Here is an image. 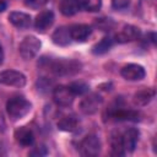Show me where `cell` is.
Instances as JSON below:
<instances>
[{"label": "cell", "instance_id": "cell-8", "mask_svg": "<svg viewBox=\"0 0 157 157\" xmlns=\"http://www.w3.org/2000/svg\"><path fill=\"white\" fill-rule=\"evenodd\" d=\"M102 103H103V99H102L101 96H98L96 93H91L81 101L80 109L82 110V113H85L87 115H91V114H93L98 110V108L102 105Z\"/></svg>", "mask_w": 157, "mask_h": 157}, {"label": "cell", "instance_id": "cell-1", "mask_svg": "<svg viewBox=\"0 0 157 157\" xmlns=\"http://www.w3.org/2000/svg\"><path fill=\"white\" fill-rule=\"evenodd\" d=\"M38 65L54 76L74 75L81 70V64L78 61L64 58H42Z\"/></svg>", "mask_w": 157, "mask_h": 157}, {"label": "cell", "instance_id": "cell-10", "mask_svg": "<svg viewBox=\"0 0 157 157\" xmlns=\"http://www.w3.org/2000/svg\"><path fill=\"white\" fill-rule=\"evenodd\" d=\"M121 76L129 81H140L145 77L146 71L139 64H128L120 70Z\"/></svg>", "mask_w": 157, "mask_h": 157}, {"label": "cell", "instance_id": "cell-25", "mask_svg": "<svg viewBox=\"0 0 157 157\" xmlns=\"http://www.w3.org/2000/svg\"><path fill=\"white\" fill-rule=\"evenodd\" d=\"M47 153V150L45 147H37L34 151H32L29 155L31 156H42V155H45Z\"/></svg>", "mask_w": 157, "mask_h": 157}, {"label": "cell", "instance_id": "cell-9", "mask_svg": "<svg viewBox=\"0 0 157 157\" xmlns=\"http://www.w3.org/2000/svg\"><path fill=\"white\" fill-rule=\"evenodd\" d=\"M54 22V12L52 10H44L39 12L34 21V27L39 33H45Z\"/></svg>", "mask_w": 157, "mask_h": 157}, {"label": "cell", "instance_id": "cell-7", "mask_svg": "<svg viewBox=\"0 0 157 157\" xmlns=\"http://www.w3.org/2000/svg\"><path fill=\"white\" fill-rule=\"evenodd\" d=\"M80 152L82 156H97L101 152V141L96 135L86 136L80 144Z\"/></svg>", "mask_w": 157, "mask_h": 157}, {"label": "cell", "instance_id": "cell-16", "mask_svg": "<svg viewBox=\"0 0 157 157\" xmlns=\"http://www.w3.org/2000/svg\"><path fill=\"white\" fill-rule=\"evenodd\" d=\"M81 9V0H61L59 4V10L64 16H74Z\"/></svg>", "mask_w": 157, "mask_h": 157}, {"label": "cell", "instance_id": "cell-6", "mask_svg": "<svg viewBox=\"0 0 157 157\" xmlns=\"http://www.w3.org/2000/svg\"><path fill=\"white\" fill-rule=\"evenodd\" d=\"M0 83L21 88L26 85V76L16 70H4L0 72Z\"/></svg>", "mask_w": 157, "mask_h": 157}, {"label": "cell", "instance_id": "cell-20", "mask_svg": "<svg viewBox=\"0 0 157 157\" xmlns=\"http://www.w3.org/2000/svg\"><path fill=\"white\" fill-rule=\"evenodd\" d=\"M112 44H113L112 38H110V37H104L103 39H101L98 43H96V44L93 45L92 52H93L94 54H103V53H105V52H108V50L110 49Z\"/></svg>", "mask_w": 157, "mask_h": 157}, {"label": "cell", "instance_id": "cell-23", "mask_svg": "<svg viewBox=\"0 0 157 157\" xmlns=\"http://www.w3.org/2000/svg\"><path fill=\"white\" fill-rule=\"evenodd\" d=\"M48 4V0H26L25 5L32 10H39Z\"/></svg>", "mask_w": 157, "mask_h": 157}, {"label": "cell", "instance_id": "cell-4", "mask_svg": "<svg viewBox=\"0 0 157 157\" xmlns=\"http://www.w3.org/2000/svg\"><path fill=\"white\" fill-rule=\"evenodd\" d=\"M40 40L34 37V36H27L22 39V42L20 43L18 45V52H20V55L25 59V60H29V59H33L39 49H40Z\"/></svg>", "mask_w": 157, "mask_h": 157}, {"label": "cell", "instance_id": "cell-12", "mask_svg": "<svg viewBox=\"0 0 157 157\" xmlns=\"http://www.w3.org/2000/svg\"><path fill=\"white\" fill-rule=\"evenodd\" d=\"M69 31H70L71 39L75 40V42H85L92 32V29L88 25H82V23L70 26Z\"/></svg>", "mask_w": 157, "mask_h": 157}, {"label": "cell", "instance_id": "cell-14", "mask_svg": "<svg viewBox=\"0 0 157 157\" xmlns=\"http://www.w3.org/2000/svg\"><path fill=\"white\" fill-rule=\"evenodd\" d=\"M9 21L10 23H12L15 27L23 29V28H28L31 26V16L25 13V12H20V11H13L9 15Z\"/></svg>", "mask_w": 157, "mask_h": 157}, {"label": "cell", "instance_id": "cell-17", "mask_svg": "<svg viewBox=\"0 0 157 157\" xmlns=\"http://www.w3.org/2000/svg\"><path fill=\"white\" fill-rule=\"evenodd\" d=\"M153 97H155V90H152V88H144V90L137 91L134 94L132 101H134V104L135 105L144 107L147 103H150Z\"/></svg>", "mask_w": 157, "mask_h": 157}, {"label": "cell", "instance_id": "cell-3", "mask_svg": "<svg viewBox=\"0 0 157 157\" xmlns=\"http://www.w3.org/2000/svg\"><path fill=\"white\" fill-rule=\"evenodd\" d=\"M32 109V104L23 96H13L6 102V112L12 121L21 120Z\"/></svg>", "mask_w": 157, "mask_h": 157}, {"label": "cell", "instance_id": "cell-5", "mask_svg": "<svg viewBox=\"0 0 157 157\" xmlns=\"http://www.w3.org/2000/svg\"><path fill=\"white\" fill-rule=\"evenodd\" d=\"M53 99L59 107H70L75 99V93L70 88V86H56L53 90Z\"/></svg>", "mask_w": 157, "mask_h": 157}, {"label": "cell", "instance_id": "cell-21", "mask_svg": "<svg viewBox=\"0 0 157 157\" xmlns=\"http://www.w3.org/2000/svg\"><path fill=\"white\" fill-rule=\"evenodd\" d=\"M81 6L86 11L96 12L102 6V0H81Z\"/></svg>", "mask_w": 157, "mask_h": 157}, {"label": "cell", "instance_id": "cell-26", "mask_svg": "<svg viewBox=\"0 0 157 157\" xmlns=\"http://www.w3.org/2000/svg\"><path fill=\"white\" fill-rule=\"evenodd\" d=\"M5 9H6V2L4 0H0V12L5 11Z\"/></svg>", "mask_w": 157, "mask_h": 157}, {"label": "cell", "instance_id": "cell-15", "mask_svg": "<svg viewBox=\"0 0 157 157\" xmlns=\"http://www.w3.org/2000/svg\"><path fill=\"white\" fill-rule=\"evenodd\" d=\"M15 139L22 146H31L34 141V134L28 126H21L15 131Z\"/></svg>", "mask_w": 157, "mask_h": 157}, {"label": "cell", "instance_id": "cell-2", "mask_svg": "<svg viewBox=\"0 0 157 157\" xmlns=\"http://www.w3.org/2000/svg\"><path fill=\"white\" fill-rule=\"evenodd\" d=\"M139 140V131L135 128H129L120 132H114L110 139L112 155L124 156L135 150Z\"/></svg>", "mask_w": 157, "mask_h": 157}, {"label": "cell", "instance_id": "cell-18", "mask_svg": "<svg viewBox=\"0 0 157 157\" xmlns=\"http://www.w3.org/2000/svg\"><path fill=\"white\" fill-rule=\"evenodd\" d=\"M52 39L58 45H67L70 43V40H71L69 27H59V28H56L54 31L53 36H52Z\"/></svg>", "mask_w": 157, "mask_h": 157}, {"label": "cell", "instance_id": "cell-11", "mask_svg": "<svg viewBox=\"0 0 157 157\" xmlns=\"http://www.w3.org/2000/svg\"><path fill=\"white\" fill-rule=\"evenodd\" d=\"M139 37H140V28L132 25H126L120 29V32L117 33L115 39L119 43H126V42L135 40Z\"/></svg>", "mask_w": 157, "mask_h": 157}, {"label": "cell", "instance_id": "cell-19", "mask_svg": "<svg viewBox=\"0 0 157 157\" xmlns=\"http://www.w3.org/2000/svg\"><path fill=\"white\" fill-rule=\"evenodd\" d=\"M78 121L74 115H65L58 121V128L63 131H74L77 129Z\"/></svg>", "mask_w": 157, "mask_h": 157}, {"label": "cell", "instance_id": "cell-22", "mask_svg": "<svg viewBox=\"0 0 157 157\" xmlns=\"http://www.w3.org/2000/svg\"><path fill=\"white\" fill-rule=\"evenodd\" d=\"M70 88L72 90V92L75 93V96H76V94H83V93H86V92L88 91V86H87V83L81 82V81L71 83V85H70Z\"/></svg>", "mask_w": 157, "mask_h": 157}, {"label": "cell", "instance_id": "cell-13", "mask_svg": "<svg viewBox=\"0 0 157 157\" xmlns=\"http://www.w3.org/2000/svg\"><path fill=\"white\" fill-rule=\"evenodd\" d=\"M137 115L139 114L134 110L115 107V108H112L109 110L108 119H113V120H136Z\"/></svg>", "mask_w": 157, "mask_h": 157}, {"label": "cell", "instance_id": "cell-24", "mask_svg": "<svg viewBox=\"0 0 157 157\" xmlns=\"http://www.w3.org/2000/svg\"><path fill=\"white\" fill-rule=\"evenodd\" d=\"M130 5V0H112V6L115 10H124Z\"/></svg>", "mask_w": 157, "mask_h": 157}, {"label": "cell", "instance_id": "cell-27", "mask_svg": "<svg viewBox=\"0 0 157 157\" xmlns=\"http://www.w3.org/2000/svg\"><path fill=\"white\" fill-rule=\"evenodd\" d=\"M2 60H4V50H2V47L0 44V64L2 63Z\"/></svg>", "mask_w": 157, "mask_h": 157}]
</instances>
